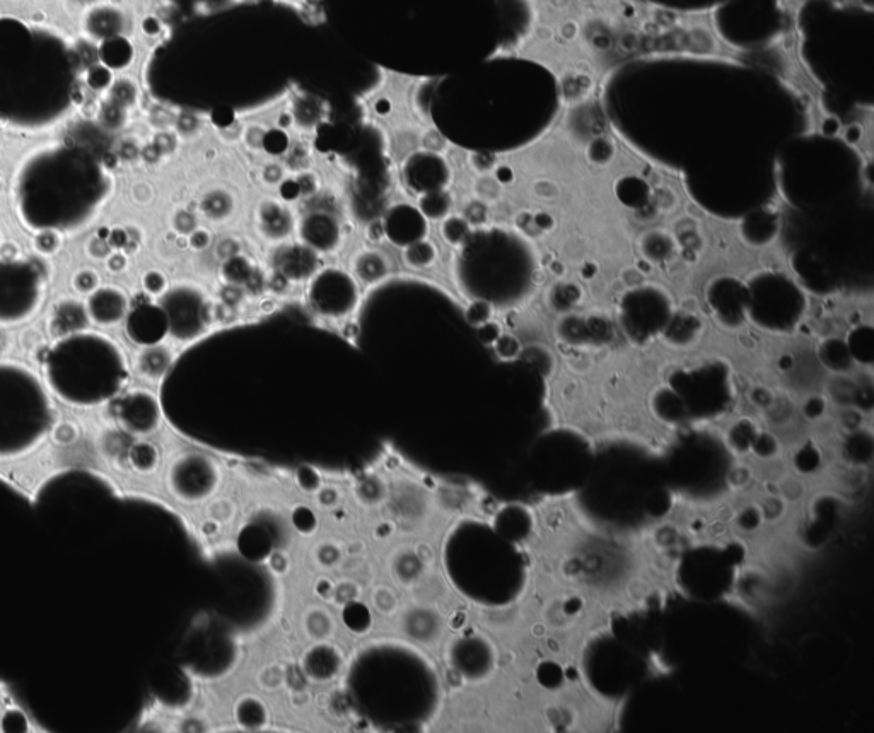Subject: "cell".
Instances as JSON below:
<instances>
[{
  "label": "cell",
  "instance_id": "37",
  "mask_svg": "<svg viewBox=\"0 0 874 733\" xmlns=\"http://www.w3.org/2000/svg\"><path fill=\"white\" fill-rule=\"evenodd\" d=\"M127 267V257L122 255V253H113V255H108V269L111 272H122Z\"/></svg>",
  "mask_w": 874,
  "mask_h": 733
},
{
  "label": "cell",
  "instance_id": "5",
  "mask_svg": "<svg viewBox=\"0 0 874 733\" xmlns=\"http://www.w3.org/2000/svg\"><path fill=\"white\" fill-rule=\"evenodd\" d=\"M159 306L168 318V334L176 341H193L212 323V310L204 293L192 284H178L166 289Z\"/></svg>",
  "mask_w": 874,
  "mask_h": 733
},
{
  "label": "cell",
  "instance_id": "32",
  "mask_svg": "<svg viewBox=\"0 0 874 733\" xmlns=\"http://www.w3.org/2000/svg\"><path fill=\"white\" fill-rule=\"evenodd\" d=\"M110 248V241L93 238L91 243H89L88 252L93 259H103V257L110 255Z\"/></svg>",
  "mask_w": 874,
  "mask_h": 733
},
{
  "label": "cell",
  "instance_id": "8",
  "mask_svg": "<svg viewBox=\"0 0 874 733\" xmlns=\"http://www.w3.org/2000/svg\"><path fill=\"white\" fill-rule=\"evenodd\" d=\"M117 419L127 433L137 436L154 433L161 423L158 399L146 390L130 392L118 402Z\"/></svg>",
  "mask_w": 874,
  "mask_h": 733
},
{
  "label": "cell",
  "instance_id": "15",
  "mask_svg": "<svg viewBox=\"0 0 874 733\" xmlns=\"http://www.w3.org/2000/svg\"><path fill=\"white\" fill-rule=\"evenodd\" d=\"M171 364H173V354L168 347L159 346V344L147 346L137 358V370H139L140 375L151 382H158L168 375Z\"/></svg>",
  "mask_w": 874,
  "mask_h": 733
},
{
  "label": "cell",
  "instance_id": "28",
  "mask_svg": "<svg viewBox=\"0 0 874 733\" xmlns=\"http://www.w3.org/2000/svg\"><path fill=\"white\" fill-rule=\"evenodd\" d=\"M209 515L216 523H226L234 517V505L229 499H219L210 505Z\"/></svg>",
  "mask_w": 874,
  "mask_h": 733
},
{
  "label": "cell",
  "instance_id": "22",
  "mask_svg": "<svg viewBox=\"0 0 874 733\" xmlns=\"http://www.w3.org/2000/svg\"><path fill=\"white\" fill-rule=\"evenodd\" d=\"M441 235H443L444 241L448 245L458 247L470 235V223H468L465 217L448 216L444 219Z\"/></svg>",
  "mask_w": 874,
  "mask_h": 733
},
{
  "label": "cell",
  "instance_id": "21",
  "mask_svg": "<svg viewBox=\"0 0 874 733\" xmlns=\"http://www.w3.org/2000/svg\"><path fill=\"white\" fill-rule=\"evenodd\" d=\"M437 259V250L434 243L427 240H419L408 245L405 250V262L412 269H427Z\"/></svg>",
  "mask_w": 874,
  "mask_h": 733
},
{
  "label": "cell",
  "instance_id": "35",
  "mask_svg": "<svg viewBox=\"0 0 874 733\" xmlns=\"http://www.w3.org/2000/svg\"><path fill=\"white\" fill-rule=\"evenodd\" d=\"M76 434V428L72 424H62L55 429V440L60 441V443H69L76 438Z\"/></svg>",
  "mask_w": 874,
  "mask_h": 733
},
{
  "label": "cell",
  "instance_id": "31",
  "mask_svg": "<svg viewBox=\"0 0 874 733\" xmlns=\"http://www.w3.org/2000/svg\"><path fill=\"white\" fill-rule=\"evenodd\" d=\"M221 301L222 303H226L229 306H236L243 301V291L239 289V286H233V284H228L226 288L221 291Z\"/></svg>",
  "mask_w": 874,
  "mask_h": 733
},
{
  "label": "cell",
  "instance_id": "1",
  "mask_svg": "<svg viewBox=\"0 0 874 733\" xmlns=\"http://www.w3.org/2000/svg\"><path fill=\"white\" fill-rule=\"evenodd\" d=\"M111 188L110 175L91 154L77 147H47L19 168L14 207L30 231L76 233L98 217Z\"/></svg>",
  "mask_w": 874,
  "mask_h": 733
},
{
  "label": "cell",
  "instance_id": "19",
  "mask_svg": "<svg viewBox=\"0 0 874 733\" xmlns=\"http://www.w3.org/2000/svg\"><path fill=\"white\" fill-rule=\"evenodd\" d=\"M253 274H255V269H253L250 260L241 257L239 253L224 260V264H222V277H224L226 284H233V286L248 284Z\"/></svg>",
  "mask_w": 874,
  "mask_h": 733
},
{
  "label": "cell",
  "instance_id": "14",
  "mask_svg": "<svg viewBox=\"0 0 874 733\" xmlns=\"http://www.w3.org/2000/svg\"><path fill=\"white\" fill-rule=\"evenodd\" d=\"M89 313L86 305L81 301L64 300L55 306L48 320V330L55 339H62L67 335L79 334L88 330Z\"/></svg>",
  "mask_w": 874,
  "mask_h": 733
},
{
  "label": "cell",
  "instance_id": "33",
  "mask_svg": "<svg viewBox=\"0 0 874 733\" xmlns=\"http://www.w3.org/2000/svg\"><path fill=\"white\" fill-rule=\"evenodd\" d=\"M188 236H190V247L195 248V250H204V248L209 247L210 241H212L207 229L197 228Z\"/></svg>",
  "mask_w": 874,
  "mask_h": 733
},
{
  "label": "cell",
  "instance_id": "11",
  "mask_svg": "<svg viewBox=\"0 0 874 733\" xmlns=\"http://www.w3.org/2000/svg\"><path fill=\"white\" fill-rule=\"evenodd\" d=\"M277 274L287 281H306L318 270V255L306 245H289L275 255Z\"/></svg>",
  "mask_w": 874,
  "mask_h": 733
},
{
  "label": "cell",
  "instance_id": "20",
  "mask_svg": "<svg viewBox=\"0 0 874 733\" xmlns=\"http://www.w3.org/2000/svg\"><path fill=\"white\" fill-rule=\"evenodd\" d=\"M449 211H451V197L444 192H439V190L429 192L420 200V214L431 221L446 219L449 216Z\"/></svg>",
  "mask_w": 874,
  "mask_h": 733
},
{
  "label": "cell",
  "instance_id": "36",
  "mask_svg": "<svg viewBox=\"0 0 874 733\" xmlns=\"http://www.w3.org/2000/svg\"><path fill=\"white\" fill-rule=\"evenodd\" d=\"M217 252L224 259H229V257H234V255H238L239 253V245L236 243V240H222L219 243V248H217Z\"/></svg>",
  "mask_w": 874,
  "mask_h": 733
},
{
  "label": "cell",
  "instance_id": "9",
  "mask_svg": "<svg viewBox=\"0 0 874 733\" xmlns=\"http://www.w3.org/2000/svg\"><path fill=\"white\" fill-rule=\"evenodd\" d=\"M125 330L130 341L139 346H154L168 334V318L163 308L151 303H140L127 313Z\"/></svg>",
  "mask_w": 874,
  "mask_h": 733
},
{
  "label": "cell",
  "instance_id": "29",
  "mask_svg": "<svg viewBox=\"0 0 874 733\" xmlns=\"http://www.w3.org/2000/svg\"><path fill=\"white\" fill-rule=\"evenodd\" d=\"M173 224H175L176 231H180L181 235H190L192 231L197 229V221H195V217L190 212H178Z\"/></svg>",
  "mask_w": 874,
  "mask_h": 733
},
{
  "label": "cell",
  "instance_id": "3",
  "mask_svg": "<svg viewBox=\"0 0 874 733\" xmlns=\"http://www.w3.org/2000/svg\"><path fill=\"white\" fill-rule=\"evenodd\" d=\"M52 421V404L38 378L21 364L0 363V457L30 452Z\"/></svg>",
  "mask_w": 874,
  "mask_h": 733
},
{
  "label": "cell",
  "instance_id": "16",
  "mask_svg": "<svg viewBox=\"0 0 874 733\" xmlns=\"http://www.w3.org/2000/svg\"><path fill=\"white\" fill-rule=\"evenodd\" d=\"M260 228H262L263 235L270 240H282L291 233L292 219L289 212L284 211L277 204L269 202V204H263L262 211H260Z\"/></svg>",
  "mask_w": 874,
  "mask_h": 733
},
{
  "label": "cell",
  "instance_id": "17",
  "mask_svg": "<svg viewBox=\"0 0 874 733\" xmlns=\"http://www.w3.org/2000/svg\"><path fill=\"white\" fill-rule=\"evenodd\" d=\"M354 269L362 281L373 284L390 272V262L383 253L364 252L359 253L354 260Z\"/></svg>",
  "mask_w": 874,
  "mask_h": 733
},
{
  "label": "cell",
  "instance_id": "4",
  "mask_svg": "<svg viewBox=\"0 0 874 733\" xmlns=\"http://www.w3.org/2000/svg\"><path fill=\"white\" fill-rule=\"evenodd\" d=\"M45 274L35 260L0 257V325L30 320L45 300Z\"/></svg>",
  "mask_w": 874,
  "mask_h": 733
},
{
  "label": "cell",
  "instance_id": "23",
  "mask_svg": "<svg viewBox=\"0 0 874 733\" xmlns=\"http://www.w3.org/2000/svg\"><path fill=\"white\" fill-rule=\"evenodd\" d=\"M62 247V235L57 231H40L35 236V250L41 257H52Z\"/></svg>",
  "mask_w": 874,
  "mask_h": 733
},
{
  "label": "cell",
  "instance_id": "26",
  "mask_svg": "<svg viewBox=\"0 0 874 733\" xmlns=\"http://www.w3.org/2000/svg\"><path fill=\"white\" fill-rule=\"evenodd\" d=\"M142 288H144V291L149 296H159L161 298L166 293V289H168V279L159 270H147L144 277H142Z\"/></svg>",
  "mask_w": 874,
  "mask_h": 733
},
{
  "label": "cell",
  "instance_id": "27",
  "mask_svg": "<svg viewBox=\"0 0 874 733\" xmlns=\"http://www.w3.org/2000/svg\"><path fill=\"white\" fill-rule=\"evenodd\" d=\"M490 315H492V310L484 301H475L465 311L467 322L472 323L475 327H482L485 323H489Z\"/></svg>",
  "mask_w": 874,
  "mask_h": 733
},
{
  "label": "cell",
  "instance_id": "18",
  "mask_svg": "<svg viewBox=\"0 0 874 733\" xmlns=\"http://www.w3.org/2000/svg\"><path fill=\"white\" fill-rule=\"evenodd\" d=\"M129 460L132 467H134L137 472H140V474H151V472L158 469V448L152 445V443H147V441H139V443H135V445L130 448Z\"/></svg>",
  "mask_w": 874,
  "mask_h": 733
},
{
  "label": "cell",
  "instance_id": "13",
  "mask_svg": "<svg viewBox=\"0 0 874 733\" xmlns=\"http://www.w3.org/2000/svg\"><path fill=\"white\" fill-rule=\"evenodd\" d=\"M301 238L315 252H332L340 243V226L328 214H311L303 221Z\"/></svg>",
  "mask_w": 874,
  "mask_h": 733
},
{
  "label": "cell",
  "instance_id": "25",
  "mask_svg": "<svg viewBox=\"0 0 874 733\" xmlns=\"http://www.w3.org/2000/svg\"><path fill=\"white\" fill-rule=\"evenodd\" d=\"M233 207V202L226 195H210L209 199H205L204 212L210 219H222L229 216Z\"/></svg>",
  "mask_w": 874,
  "mask_h": 733
},
{
  "label": "cell",
  "instance_id": "10",
  "mask_svg": "<svg viewBox=\"0 0 874 733\" xmlns=\"http://www.w3.org/2000/svg\"><path fill=\"white\" fill-rule=\"evenodd\" d=\"M89 318L103 327H113L122 322L129 313V300L122 289L115 286L98 288L89 294L88 303Z\"/></svg>",
  "mask_w": 874,
  "mask_h": 733
},
{
  "label": "cell",
  "instance_id": "24",
  "mask_svg": "<svg viewBox=\"0 0 874 733\" xmlns=\"http://www.w3.org/2000/svg\"><path fill=\"white\" fill-rule=\"evenodd\" d=\"M72 286L79 294H91L100 288V276L96 270H77L76 276L72 277Z\"/></svg>",
  "mask_w": 874,
  "mask_h": 733
},
{
  "label": "cell",
  "instance_id": "6",
  "mask_svg": "<svg viewBox=\"0 0 874 733\" xmlns=\"http://www.w3.org/2000/svg\"><path fill=\"white\" fill-rule=\"evenodd\" d=\"M308 298L316 313L323 317L340 318L354 310L359 289L356 281L344 270L327 269L311 282Z\"/></svg>",
  "mask_w": 874,
  "mask_h": 733
},
{
  "label": "cell",
  "instance_id": "7",
  "mask_svg": "<svg viewBox=\"0 0 874 733\" xmlns=\"http://www.w3.org/2000/svg\"><path fill=\"white\" fill-rule=\"evenodd\" d=\"M219 482L217 467L210 458L188 453L178 458L169 470V484L176 487V496L193 503L209 498Z\"/></svg>",
  "mask_w": 874,
  "mask_h": 733
},
{
  "label": "cell",
  "instance_id": "34",
  "mask_svg": "<svg viewBox=\"0 0 874 733\" xmlns=\"http://www.w3.org/2000/svg\"><path fill=\"white\" fill-rule=\"evenodd\" d=\"M485 217H487L485 216V209L480 204L468 206L467 211H465V219H467L468 223L475 224V226L484 223Z\"/></svg>",
  "mask_w": 874,
  "mask_h": 733
},
{
  "label": "cell",
  "instance_id": "38",
  "mask_svg": "<svg viewBox=\"0 0 874 733\" xmlns=\"http://www.w3.org/2000/svg\"><path fill=\"white\" fill-rule=\"evenodd\" d=\"M0 243H2V241H0Z\"/></svg>",
  "mask_w": 874,
  "mask_h": 733
},
{
  "label": "cell",
  "instance_id": "2",
  "mask_svg": "<svg viewBox=\"0 0 874 733\" xmlns=\"http://www.w3.org/2000/svg\"><path fill=\"white\" fill-rule=\"evenodd\" d=\"M45 376L53 392L76 407L113 399L127 383L129 366L117 342L98 332L67 335L50 347Z\"/></svg>",
  "mask_w": 874,
  "mask_h": 733
},
{
  "label": "cell",
  "instance_id": "12",
  "mask_svg": "<svg viewBox=\"0 0 874 733\" xmlns=\"http://www.w3.org/2000/svg\"><path fill=\"white\" fill-rule=\"evenodd\" d=\"M383 229L385 236L391 238V243L408 247L426 235V221L420 216V211L410 207H398L391 211Z\"/></svg>",
  "mask_w": 874,
  "mask_h": 733
},
{
  "label": "cell",
  "instance_id": "30",
  "mask_svg": "<svg viewBox=\"0 0 874 733\" xmlns=\"http://www.w3.org/2000/svg\"><path fill=\"white\" fill-rule=\"evenodd\" d=\"M236 317H238V313L234 310V306L226 305V303H221L212 310V320L219 323H233Z\"/></svg>",
  "mask_w": 874,
  "mask_h": 733
}]
</instances>
